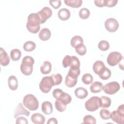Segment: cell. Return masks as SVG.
Returning <instances> with one entry per match:
<instances>
[{
  "mask_svg": "<svg viewBox=\"0 0 124 124\" xmlns=\"http://www.w3.org/2000/svg\"><path fill=\"white\" fill-rule=\"evenodd\" d=\"M123 59V56L119 52L113 51L110 52L108 56L107 61L108 65L111 66H115Z\"/></svg>",
  "mask_w": 124,
  "mask_h": 124,
  "instance_id": "obj_7",
  "label": "cell"
},
{
  "mask_svg": "<svg viewBox=\"0 0 124 124\" xmlns=\"http://www.w3.org/2000/svg\"><path fill=\"white\" fill-rule=\"evenodd\" d=\"M78 78H72L68 75H66L65 79V84L66 86L69 88H72L74 87L77 83Z\"/></svg>",
  "mask_w": 124,
  "mask_h": 124,
  "instance_id": "obj_25",
  "label": "cell"
},
{
  "mask_svg": "<svg viewBox=\"0 0 124 124\" xmlns=\"http://www.w3.org/2000/svg\"><path fill=\"white\" fill-rule=\"evenodd\" d=\"M83 124H95L96 123L95 118L91 115H87L85 116L83 118Z\"/></svg>",
  "mask_w": 124,
  "mask_h": 124,
  "instance_id": "obj_38",
  "label": "cell"
},
{
  "mask_svg": "<svg viewBox=\"0 0 124 124\" xmlns=\"http://www.w3.org/2000/svg\"><path fill=\"white\" fill-rule=\"evenodd\" d=\"M80 70L79 68H71L69 70L68 73L67 74V75L69 76L75 78H78V77L80 75Z\"/></svg>",
  "mask_w": 124,
  "mask_h": 124,
  "instance_id": "obj_30",
  "label": "cell"
},
{
  "mask_svg": "<svg viewBox=\"0 0 124 124\" xmlns=\"http://www.w3.org/2000/svg\"><path fill=\"white\" fill-rule=\"evenodd\" d=\"M57 100H60L62 103L67 105L71 102L72 97L70 95H69L67 93L63 92L61 94V96H60V97L59 98V99Z\"/></svg>",
  "mask_w": 124,
  "mask_h": 124,
  "instance_id": "obj_24",
  "label": "cell"
},
{
  "mask_svg": "<svg viewBox=\"0 0 124 124\" xmlns=\"http://www.w3.org/2000/svg\"><path fill=\"white\" fill-rule=\"evenodd\" d=\"M30 114L29 111L23 107L21 103H20L18 104L16 107L15 111H14V118H16L20 115H24L27 116H29Z\"/></svg>",
  "mask_w": 124,
  "mask_h": 124,
  "instance_id": "obj_12",
  "label": "cell"
},
{
  "mask_svg": "<svg viewBox=\"0 0 124 124\" xmlns=\"http://www.w3.org/2000/svg\"><path fill=\"white\" fill-rule=\"evenodd\" d=\"M86 109L89 111H94L97 110L99 106V97L94 96L91 97L85 103Z\"/></svg>",
  "mask_w": 124,
  "mask_h": 124,
  "instance_id": "obj_6",
  "label": "cell"
},
{
  "mask_svg": "<svg viewBox=\"0 0 124 124\" xmlns=\"http://www.w3.org/2000/svg\"><path fill=\"white\" fill-rule=\"evenodd\" d=\"M55 106L56 109L60 112L64 111L66 108V105L62 103L59 100H56L55 102Z\"/></svg>",
  "mask_w": 124,
  "mask_h": 124,
  "instance_id": "obj_37",
  "label": "cell"
},
{
  "mask_svg": "<svg viewBox=\"0 0 124 124\" xmlns=\"http://www.w3.org/2000/svg\"><path fill=\"white\" fill-rule=\"evenodd\" d=\"M24 106L30 110H36L39 107V102L36 97L32 94L26 95L23 99Z\"/></svg>",
  "mask_w": 124,
  "mask_h": 124,
  "instance_id": "obj_3",
  "label": "cell"
},
{
  "mask_svg": "<svg viewBox=\"0 0 124 124\" xmlns=\"http://www.w3.org/2000/svg\"><path fill=\"white\" fill-rule=\"evenodd\" d=\"M40 19L37 13H31L28 17L26 28L32 33H37L40 29Z\"/></svg>",
  "mask_w": 124,
  "mask_h": 124,
  "instance_id": "obj_1",
  "label": "cell"
},
{
  "mask_svg": "<svg viewBox=\"0 0 124 124\" xmlns=\"http://www.w3.org/2000/svg\"><path fill=\"white\" fill-rule=\"evenodd\" d=\"M8 86L9 88L13 91H15L18 87V81L16 78L15 76H11L8 79Z\"/></svg>",
  "mask_w": 124,
  "mask_h": 124,
  "instance_id": "obj_19",
  "label": "cell"
},
{
  "mask_svg": "<svg viewBox=\"0 0 124 124\" xmlns=\"http://www.w3.org/2000/svg\"><path fill=\"white\" fill-rule=\"evenodd\" d=\"M99 115L100 117L104 120H108L110 119L111 113L110 112L105 108H103L101 109L99 112Z\"/></svg>",
  "mask_w": 124,
  "mask_h": 124,
  "instance_id": "obj_33",
  "label": "cell"
},
{
  "mask_svg": "<svg viewBox=\"0 0 124 124\" xmlns=\"http://www.w3.org/2000/svg\"><path fill=\"white\" fill-rule=\"evenodd\" d=\"M103 84L99 81L93 82L90 88V91L93 93H98L102 90Z\"/></svg>",
  "mask_w": 124,
  "mask_h": 124,
  "instance_id": "obj_21",
  "label": "cell"
},
{
  "mask_svg": "<svg viewBox=\"0 0 124 124\" xmlns=\"http://www.w3.org/2000/svg\"><path fill=\"white\" fill-rule=\"evenodd\" d=\"M34 63L33 58L30 56H25L20 65V70L22 74L26 76L31 75L33 71V65Z\"/></svg>",
  "mask_w": 124,
  "mask_h": 124,
  "instance_id": "obj_2",
  "label": "cell"
},
{
  "mask_svg": "<svg viewBox=\"0 0 124 124\" xmlns=\"http://www.w3.org/2000/svg\"><path fill=\"white\" fill-rule=\"evenodd\" d=\"M58 123V121L57 119L55 118H51L48 120V121L47 122V124H57Z\"/></svg>",
  "mask_w": 124,
  "mask_h": 124,
  "instance_id": "obj_45",
  "label": "cell"
},
{
  "mask_svg": "<svg viewBox=\"0 0 124 124\" xmlns=\"http://www.w3.org/2000/svg\"><path fill=\"white\" fill-rule=\"evenodd\" d=\"M40 19V23H44L52 14V11L49 7H44L37 13Z\"/></svg>",
  "mask_w": 124,
  "mask_h": 124,
  "instance_id": "obj_9",
  "label": "cell"
},
{
  "mask_svg": "<svg viewBox=\"0 0 124 124\" xmlns=\"http://www.w3.org/2000/svg\"><path fill=\"white\" fill-rule=\"evenodd\" d=\"M117 0H103L104 6L111 7L115 6L118 2Z\"/></svg>",
  "mask_w": 124,
  "mask_h": 124,
  "instance_id": "obj_40",
  "label": "cell"
},
{
  "mask_svg": "<svg viewBox=\"0 0 124 124\" xmlns=\"http://www.w3.org/2000/svg\"><path fill=\"white\" fill-rule=\"evenodd\" d=\"M16 124H28V122L27 119L24 117L20 116L17 117L16 120Z\"/></svg>",
  "mask_w": 124,
  "mask_h": 124,
  "instance_id": "obj_43",
  "label": "cell"
},
{
  "mask_svg": "<svg viewBox=\"0 0 124 124\" xmlns=\"http://www.w3.org/2000/svg\"><path fill=\"white\" fill-rule=\"evenodd\" d=\"M21 56V52L17 48L12 49L10 52V57L11 59L14 61L19 60Z\"/></svg>",
  "mask_w": 124,
  "mask_h": 124,
  "instance_id": "obj_26",
  "label": "cell"
},
{
  "mask_svg": "<svg viewBox=\"0 0 124 124\" xmlns=\"http://www.w3.org/2000/svg\"><path fill=\"white\" fill-rule=\"evenodd\" d=\"M64 3L73 8H78L81 6L82 0H64Z\"/></svg>",
  "mask_w": 124,
  "mask_h": 124,
  "instance_id": "obj_23",
  "label": "cell"
},
{
  "mask_svg": "<svg viewBox=\"0 0 124 124\" xmlns=\"http://www.w3.org/2000/svg\"><path fill=\"white\" fill-rule=\"evenodd\" d=\"M81 80L83 83L86 85H89L93 81V78L92 75L89 73H86L83 75Z\"/></svg>",
  "mask_w": 124,
  "mask_h": 124,
  "instance_id": "obj_32",
  "label": "cell"
},
{
  "mask_svg": "<svg viewBox=\"0 0 124 124\" xmlns=\"http://www.w3.org/2000/svg\"><path fill=\"white\" fill-rule=\"evenodd\" d=\"M53 86H55L54 83L53 79L51 76H46L43 77L39 83L40 90L45 93H48Z\"/></svg>",
  "mask_w": 124,
  "mask_h": 124,
  "instance_id": "obj_4",
  "label": "cell"
},
{
  "mask_svg": "<svg viewBox=\"0 0 124 124\" xmlns=\"http://www.w3.org/2000/svg\"><path fill=\"white\" fill-rule=\"evenodd\" d=\"M41 109L42 112L46 115H49L51 114L53 111L52 103L47 101L43 102L41 106Z\"/></svg>",
  "mask_w": 124,
  "mask_h": 124,
  "instance_id": "obj_15",
  "label": "cell"
},
{
  "mask_svg": "<svg viewBox=\"0 0 124 124\" xmlns=\"http://www.w3.org/2000/svg\"><path fill=\"white\" fill-rule=\"evenodd\" d=\"M111 99L108 96H102L99 98V106L103 108H108L111 105Z\"/></svg>",
  "mask_w": 124,
  "mask_h": 124,
  "instance_id": "obj_22",
  "label": "cell"
},
{
  "mask_svg": "<svg viewBox=\"0 0 124 124\" xmlns=\"http://www.w3.org/2000/svg\"><path fill=\"white\" fill-rule=\"evenodd\" d=\"M105 27L106 30L110 32L116 31L119 28L118 21L114 18H109L105 22Z\"/></svg>",
  "mask_w": 124,
  "mask_h": 124,
  "instance_id": "obj_10",
  "label": "cell"
},
{
  "mask_svg": "<svg viewBox=\"0 0 124 124\" xmlns=\"http://www.w3.org/2000/svg\"><path fill=\"white\" fill-rule=\"evenodd\" d=\"M98 47L101 51H105L108 49L109 48V44L107 41L101 40L99 42Z\"/></svg>",
  "mask_w": 124,
  "mask_h": 124,
  "instance_id": "obj_34",
  "label": "cell"
},
{
  "mask_svg": "<svg viewBox=\"0 0 124 124\" xmlns=\"http://www.w3.org/2000/svg\"><path fill=\"white\" fill-rule=\"evenodd\" d=\"M51 77L53 79L55 86L59 85L61 83L62 80V78L60 74L58 73L56 74H53L51 76Z\"/></svg>",
  "mask_w": 124,
  "mask_h": 124,
  "instance_id": "obj_39",
  "label": "cell"
},
{
  "mask_svg": "<svg viewBox=\"0 0 124 124\" xmlns=\"http://www.w3.org/2000/svg\"><path fill=\"white\" fill-rule=\"evenodd\" d=\"M82 43H83V38L80 36H74L71 39L70 44L73 47L75 48V46H76L77 45Z\"/></svg>",
  "mask_w": 124,
  "mask_h": 124,
  "instance_id": "obj_28",
  "label": "cell"
},
{
  "mask_svg": "<svg viewBox=\"0 0 124 124\" xmlns=\"http://www.w3.org/2000/svg\"><path fill=\"white\" fill-rule=\"evenodd\" d=\"M31 122L35 124H44L45 122V117L41 113H35L31 116Z\"/></svg>",
  "mask_w": 124,
  "mask_h": 124,
  "instance_id": "obj_14",
  "label": "cell"
},
{
  "mask_svg": "<svg viewBox=\"0 0 124 124\" xmlns=\"http://www.w3.org/2000/svg\"><path fill=\"white\" fill-rule=\"evenodd\" d=\"M106 68L104 63L101 61H97L93 64V69L97 75H99L104 71Z\"/></svg>",
  "mask_w": 124,
  "mask_h": 124,
  "instance_id": "obj_11",
  "label": "cell"
},
{
  "mask_svg": "<svg viewBox=\"0 0 124 124\" xmlns=\"http://www.w3.org/2000/svg\"><path fill=\"white\" fill-rule=\"evenodd\" d=\"M51 64L48 61H45L40 67V71L42 74L46 75L51 71Z\"/></svg>",
  "mask_w": 124,
  "mask_h": 124,
  "instance_id": "obj_20",
  "label": "cell"
},
{
  "mask_svg": "<svg viewBox=\"0 0 124 124\" xmlns=\"http://www.w3.org/2000/svg\"><path fill=\"white\" fill-rule=\"evenodd\" d=\"M49 3L55 9L59 8L61 5V1L60 0H49Z\"/></svg>",
  "mask_w": 124,
  "mask_h": 124,
  "instance_id": "obj_42",
  "label": "cell"
},
{
  "mask_svg": "<svg viewBox=\"0 0 124 124\" xmlns=\"http://www.w3.org/2000/svg\"><path fill=\"white\" fill-rule=\"evenodd\" d=\"M90 15V12L89 10L86 8H82L79 10V16L80 18L82 19H87Z\"/></svg>",
  "mask_w": 124,
  "mask_h": 124,
  "instance_id": "obj_31",
  "label": "cell"
},
{
  "mask_svg": "<svg viewBox=\"0 0 124 124\" xmlns=\"http://www.w3.org/2000/svg\"><path fill=\"white\" fill-rule=\"evenodd\" d=\"M94 2L95 5L98 7H102L104 6L103 0H95L94 1Z\"/></svg>",
  "mask_w": 124,
  "mask_h": 124,
  "instance_id": "obj_44",
  "label": "cell"
},
{
  "mask_svg": "<svg viewBox=\"0 0 124 124\" xmlns=\"http://www.w3.org/2000/svg\"><path fill=\"white\" fill-rule=\"evenodd\" d=\"M75 94L77 98L82 99L87 96L88 92L86 89L83 87H78L75 90Z\"/></svg>",
  "mask_w": 124,
  "mask_h": 124,
  "instance_id": "obj_18",
  "label": "cell"
},
{
  "mask_svg": "<svg viewBox=\"0 0 124 124\" xmlns=\"http://www.w3.org/2000/svg\"><path fill=\"white\" fill-rule=\"evenodd\" d=\"M51 37V32L50 30L46 28H43L39 33V38L44 41L48 40Z\"/></svg>",
  "mask_w": 124,
  "mask_h": 124,
  "instance_id": "obj_17",
  "label": "cell"
},
{
  "mask_svg": "<svg viewBox=\"0 0 124 124\" xmlns=\"http://www.w3.org/2000/svg\"><path fill=\"white\" fill-rule=\"evenodd\" d=\"M110 118L118 124H124V104L119 106L117 110H114L111 113Z\"/></svg>",
  "mask_w": 124,
  "mask_h": 124,
  "instance_id": "obj_5",
  "label": "cell"
},
{
  "mask_svg": "<svg viewBox=\"0 0 124 124\" xmlns=\"http://www.w3.org/2000/svg\"><path fill=\"white\" fill-rule=\"evenodd\" d=\"M58 16L62 20H67L70 17V12L66 8L61 9L58 11Z\"/></svg>",
  "mask_w": 124,
  "mask_h": 124,
  "instance_id": "obj_16",
  "label": "cell"
},
{
  "mask_svg": "<svg viewBox=\"0 0 124 124\" xmlns=\"http://www.w3.org/2000/svg\"><path fill=\"white\" fill-rule=\"evenodd\" d=\"M23 47L25 51L31 52L33 51L35 48L36 44L33 41H28L24 43Z\"/></svg>",
  "mask_w": 124,
  "mask_h": 124,
  "instance_id": "obj_27",
  "label": "cell"
},
{
  "mask_svg": "<svg viewBox=\"0 0 124 124\" xmlns=\"http://www.w3.org/2000/svg\"><path fill=\"white\" fill-rule=\"evenodd\" d=\"M120 89V85L116 81H112L107 83L103 87L102 90L104 92L108 94H114L116 93Z\"/></svg>",
  "mask_w": 124,
  "mask_h": 124,
  "instance_id": "obj_8",
  "label": "cell"
},
{
  "mask_svg": "<svg viewBox=\"0 0 124 124\" xmlns=\"http://www.w3.org/2000/svg\"><path fill=\"white\" fill-rule=\"evenodd\" d=\"M111 75V72L110 69L107 67H106L103 73L98 76L101 79L103 80H107L110 78Z\"/></svg>",
  "mask_w": 124,
  "mask_h": 124,
  "instance_id": "obj_35",
  "label": "cell"
},
{
  "mask_svg": "<svg viewBox=\"0 0 124 124\" xmlns=\"http://www.w3.org/2000/svg\"><path fill=\"white\" fill-rule=\"evenodd\" d=\"M70 67L71 68H79L80 63L79 59L75 56H72Z\"/></svg>",
  "mask_w": 124,
  "mask_h": 124,
  "instance_id": "obj_36",
  "label": "cell"
},
{
  "mask_svg": "<svg viewBox=\"0 0 124 124\" xmlns=\"http://www.w3.org/2000/svg\"><path fill=\"white\" fill-rule=\"evenodd\" d=\"M76 52L80 56L84 55L87 52V49L86 46L83 43L78 44L75 47Z\"/></svg>",
  "mask_w": 124,
  "mask_h": 124,
  "instance_id": "obj_29",
  "label": "cell"
},
{
  "mask_svg": "<svg viewBox=\"0 0 124 124\" xmlns=\"http://www.w3.org/2000/svg\"><path fill=\"white\" fill-rule=\"evenodd\" d=\"M71 62V57L69 55H66L62 60V65L63 67L66 68L70 66Z\"/></svg>",
  "mask_w": 124,
  "mask_h": 124,
  "instance_id": "obj_41",
  "label": "cell"
},
{
  "mask_svg": "<svg viewBox=\"0 0 124 124\" xmlns=\"http://www.w3.org/2000/svg\"><path fill=\"white\" fill-rule=\"evenodd\" d=\"M10 62V58L5 50L2 47L0 48V63L3 66H6Z\"/></svg>",
  "mask_w": 124,
  "mask_h": 124,
  "instance_id": "obj_13",
  "label": "cell"
}]
</instances>
